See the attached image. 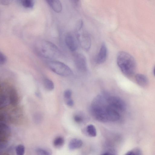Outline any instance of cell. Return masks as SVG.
<instances>
[{
  "mask_svg": "<svg viewBox=\"0 0 155 155\" xmlns=\"http://www.w3.org/2000/svg\"><path fill=\"white\" fill-rule=\"evenodd\" d=\"M153 74L155 76V66L154 67V69H153Z\"/></svg>",
  "mask_w": 155,
  "mask_h": 155,
  "instance_id": "836d02e7",
  "label": "cell"
},
{
  "mask_svg": "<svg viewBox=\"0 0 155 155\" xmlns=\"http://www.w3.org/2000/svg\"><path fill=\"white\" fill-rule=\"evenodd\" d=\"M83 25V22L81 20H80L77 23L76 25V32L80 31L82 28Z\"/></svg>",
  "mask_w": 155,
  "mask_h": 155,
  "instance_id": "484cf974",
  "label": "cell"
},
{
  "mask_svg": "<svg viewBox=\"0 0 155 155\" xmlns=\"http://www.w3.org/2000/svg\"><path fill=\"white\" fill-rule=\"evenodd\" d=\"M35 94H36V95L38 97H39L40 96V94L38 92H36Z\"/></svg>",
  "mask_w": 155,
  "mask_h": 155,
  "instance_id": "d6a6232c",
  "label": "cell"
},
{
  "mask_svg": "<svg viewBox=\"0 0 155 155\" xmlns=\"http://www.w3.org/2000/svg\"><path fill=\"white\" fill-rule=\"evenodd\" d=\"M19 1L22 6L27 8H32L35 4V1L32 0H21Z\"/></svg>",
  "mask_w": 155,
  "mask_h": 155,
  "instance_id": "ac0fdd59",
  "label": "cell"
},
{
  "mask_svg": "<svg viewBox=\"0 0 155 155\" xmlns=\"http://www.w3.org/2000/svg\"><path fill=\"white\" fill-rule=\"evenodd\" d=\"M74 119L75 122L79 123L81 122L83 120L82 117L78 115H76L74 116Z\"/></svg>",
  "mask_w": 155,
  "mask_h": 155,
  "instance_id": "d4e9b609",
  "label": "cell"
},
{
  "mask_svg": "<svg viewBox=\"0 0 155 155\" xmlns=\"http://www.w3.org/2000/svg\"><path fill=\"white\" fill-rule=\"evenodd\" d=\"M9 127L5 123L0 124V141H7V139L10 134Z\"/></svg>",
  "mask_w": 155,
  "mask_h": 155,
  "instance_id": "9c48e42d",
  "label": "cell"
},
{
  "mask_svg": "<svg viewBox=\"0 0 155 155\" xmlns=\"http://www.w3.org/2000/svg\"><path fill=\"white\" fill-rule=\"evenodd\" d=\"M76 36L82 48L85 51H88L91 46V40L90 37L84 33H78Z\"/></svg>",
  "mask_w": 155,
  "mask_h": 155,
  "instance_id": "52a82bcc",
  "label": "cell"
},
{
  "mask_svg": "<svg viewBox=\"0 0 155 155\" xmlns=\"http://www.w3.org/2000/svg\"><path fill=\"white\" fill-rule=\"evenodd\" d=\"M134 150L135 152V155H142V153L140 150L138 148L134 149Z\"/></svg>",
  "mask_w": 155,
  "mask_h": 155,
  "instance_id": "f1b7e54d",
  "label": "cell"
},
{
  "mask_svg": "<svg viewBox=\"0 0 155 155\" xmlns=\"http://www.w3.org/2000/svg\"><path fill=\"white\" fill-rule=\"evenodd\" d=\"M107 55V49L104 42H103L101 46L98 54L96 58V62L98 64L104 63L106 60Z\"/></svg>",
  "mask_w": 155,
  "mask_h": 155,
  "instance_id": "ba28073f",
  "label": "cell"
},
{
  "mask_svg": "<svg viewBox=\"0 0 155 155\" xmlns=\"http://www.w3.org/2000/svg\"><path fill=\"white\" fill-rule=\"evenodd\" d=\"M101 155H114L113 154L109 153H105L101 154Z\"/></svg>",
  "mask_w": 155,
  "mask_h": 155,
  "instance_id": "1f68e13d",
  "label": "cell"
},
{
  "mask_svg": "<svg viewBox=\"0 0 155 155\" xmlns=\"http://www.w3.org/2000/svg\"><path fill=\"white\" fill-rule=\"evenodd\" d=\"M35 153L37 155H51V152L50 150L42 148L36 149Z\"/></svg>",
  "mask_w": 155,
  "mask_h": 155,
  "instance_id": "d6986e66",
  "label": "cell"
},
{
  "mask_svg": "<svg viewBox=\"0 0 155 155\" xmlns=\"http://www.w3.org/2000/svg\"><path fill=\"white\" fill-rule=\"evenodd\" d=\"M42 119V117L41 114H36L33 117V120L34 122L37 123H40Z\"/></svg>",
  "mask_w": 155,
  "mask_h": 155,
  "instance_id": "603a6c76",
  "label": "cell"
},
{
  "mask_svg": "<svg viewBox=\"0 0 155 155\" xmlns=\"http://www.w3.org/2000/svg\"><path fill=\"white\" fill-rule=\"evenodd\" d=\"M11 1L8 0H2L0 1V3L2 5H7L10 4Z\"/></svg>",
  "mask_w": 155,
  "mask_h": 155,
  "instance_id": "83f0119b",
  "label": "cell"
},
{
  "mask_svg": "<svg viewBox=\"0 0 155 155\" xmlns=\"http://www.w3.org/2000/svg\"><path fill=\"white\" fill-rule=\"evenodd\" d=\"M35 50L39 56L49 59L59 57L61 53L58 48L49 41L42 40L37 42L35 46Z\"/></svg>",
  "mask_w": 155,
  "mask_h": 155,
  "instance_id": "6da1fadb",
  "label": "cell"
},
{
  "mask_svg": "<svg viewBox=\"0 0 155 155\" xmlns=\"http://www.w3.org/2000/svg\"><path fill=\"white\" fill-rule=\"evenodd\" d=\"M66 104L69 107H72L73 106L74 102L73 100L71 99L65 101Z\"/></svg>",
  "mask_w": 155,
  "mask_h": 155,
  "instance_id": "4316f807",
  "label": "cell"
},
{
  "mask_svg": "<svg viewBox=\"0 0 155 155\" xmlns=\"http://www.w3.org/2000/svg\"><path fill=\"white\" fill-rule=\"evenodd\" d=\"M107 112L108 121L114 122L119 120L120 118V116L119 112L108 105Z\"/></svg>",
  "mask_w": 155,
  "mask_h": 155,
  "instance_id": "30bf717a",
  "label": "cell"
},
{
  "mask_svg": "<svg viewBox=\"0 0 155 155\" xmlns=\"http://www.w3.org/2000/svg\"><path fill=\"white\" fill-rule=\"evenodd\" d=\"M64 143V139L61 136H58L54 140L53 144L56 148H59L62 147Z\"/></svg>",
  "mask_w": 155,
  "mask_h": 155,
  "instance_id": "2e32d148",
  "label": "cell"
},
{
  "mask_svg": "<svg viewBox=\"0 0 155 155\" xmlns=\"http://www.w3.org/2000/svg\"><path fill=\"white\" fill-rule=\"evenodd\" d=\"M82 144L83 142L81 140L77 138H73L70 141L68 147L70 150H74L81 147Z\"/></svg>",
  "mask_w": 155,
  "mask_h": 155,
  "instance_id": "5bb4252c",
  "label": "cell"
},
{
  "mask_svg": "<svg viewBox=\"0 0 155 155\" xmlns=\"http://www.w3.org/2000/svg\"><path fill=\"white\" fill-rule=\"evenodd\" d=\"M125 155H135V154L133 150L128 152Z\"/></svg>",
  "mask_w": 155,
  "mask_h": 155,
  "instance_id": "4dcf8cb0",
  "label": "cell"
},
{
  "mask_svg": "<svg viewBox=\"0 0 155 155\" xmlns=\"http://www.w3.org/2000/svg\"><path fill=\"white\" fill-rule=\"evenodd\" d=\"M7 61V58L5 55L1 52H0V64L3 65Z\"/></svg>",
  "mask_w": 155,
  "mask_h": 155,
  "instance_id": "cb8c5ba5",
  "label": "cell"
},
{
  "mask_svg": "<svg viewBox=\"0 0 155 155\" xmlns=\"http://www.w3.org/2000/svg\"><path fill=\"white\" fill-rule=\"evenodd\" d=\"M9 103L13 106L16 105L18 102V96L16 90L11 88L9 91L8 95Z\"/></svg>",
  "mask_w": 155,
  "mask_h": 155,
  "instance_id": "7c38bea8",
  "label": "cell"
},
{
  "mask_svg": "<svg viewBox=\"0 0 155 155\" xmlns=\"http://www.w3.org/2000/svg\"><path fill=\"white\" fill-rule=\"evenodd\" d=\"M135 80L137 84L143 87L147 86L149 83L148 78L143 74H137L135 76Z\"/></svg>",
  "mask_w": 155,
  "mask_h": 155,
  "instance_id": "4fadbf2b",
  "label": "cell"
},
{
  "mask_svg": "<svg viewBox=\"0 0 155 155\" xmlns=\"http://www.w3.org/2000/svg\"><path fill=\"white\" fill-rule=\"evenodd\" d=\"M0 103L1 107H3L7 106L9 103L8 97L4 94L1 95Z\"/></svg>",
  "mask_w": 155,
  "mask_h": 155,
  "instance_id": "ffe728a7",
  "label": "cell"
},
{
  "mask_svg": "<svg viewBox=\"0 0 155 155\" xmlns=\"http://www.w3.org/2000/svg\"><path fill=\"white\" fill-rule=\"evenodd\" d=\"M47 64L51 71L60 76L67 77L73 74L71 69L68 65L61 62L51 60L48 62Z\"/></svg>",
  "mask_w": 155,
  "mask_h": 155,
  "instance_id": "3957f363",
  "label": "cell"
},
{
  "mask_svg": "<svg viewBox=\"0 0 155 155\" xmlns=\"http://www.w3.org/2000/svg\"><path fill=\"white\" fill-rule=\"evenodd\" d=\"M43 84L45 88L48 91H52L54 88V85L53 82L48 78L44 79Z\"/></svg>",
  "mask_w": 155,
  "mask_h": 155,
  "instance_id": "9a60e30c",
  "label": "cell"
},
{
  "mask_svg": "<svg viewBox=\"0 0 155 155\" xmlns=\"http://www.w3.org/2000/svg\"><path fill=\"white\" fill-rule=\"evenodd\" d=\"M86 131L91 137H95L97 135V131L94 126L92 124L88 125L86 128Z\"/></svg>",
  "mask_w": 155,
  "mask_h": 155,
  "instance_id": "e0dca14e",
  "label": "cell"
},
{
  "mask_svg": "<svg viewBox=\"0 0 155 155\" xmlns=\"http://www.w3.org/2000/svg\"><path fill=\"white\" fill-rule=\"evenodd\" d=\"M65 41L66 45L71 51L73 52L77 50L78 41L76 35L68 33L65 36Z\"/></svg>",
  "mask_w": 155,
  "mask_h": 155,
  "instance_id": "8992f818",
  "label": "cell"
},
{
  "mask_svg": "<svg viewBox=\"0 0 155 155\" xmlns=\"http://www.w3.org/2000/svg\"><path fill=\"white\" fill-rule=\"evenodd\" d=\"M46 2L51 8L55 12L59 13L62 10L61 2L58 0H48Z\"/></svg>",
  "mask_w": 155,
  "mask_h": 155,
  "instance_id": "8fae6325",
  "label": "cell"
},
{
  "mask_svg": "<svg viewBox=\"0 0 155 155\" xmlns=\"http://www.w3.org/2000/svg\"><path fill=\"white\" fill-rule=\"evenodd\" d=\"M72 91L69 89H67L64 91V97L65 101L71 99Z\"/></svg>",
  "mask_w": 155,
  "mask_h": 155,
  "instance_id": "7402d4cb",
  "label": "cell"
},
{
  "mask_svg": "<svg viewBox=\"0 0 155 155\" xmlns=\"http://www.w3.org/2000/svg\"><path fill=\"white\" fill-rule=\"evenodd\" d=\"M117 64L122 72L127 76L130 77L134 74L136 63L133 57L128 53L120 51L118 54Z\"/></svg>",
  "mask_w": 155,
  "mask_h": 155,
  "instance_id": "7a4b0ae2",
  "label": "cell"
},
{
  "mask_svg": "<svg viewBox=\"0 0 155 155\" xmlns=\"http://www.w3.org/2000/svg\"><path fill=\"white\" fill-rule=\"evenodd\" d=\"M72 2L73 5L76 8H77V7L79 6L80 4L79 1L75 0L72 1Z\"/></svg>",
  "mask_w": 155,
  "mask_h": 155,
  "instance_id": "f546056e",
  "label": "cell"
},
{
  "mask_svg": "<svg viewBox=\"0 0 155 155\" xmlns=\"http://www.w3.org/2000/svg\"><path fill=\"white\" fill-rule=\"evenodd\" d=\"M107 101L110 107L119 112H123L126 108L124 101L120 97L116 96H107Z\"/></svg>",
  "mask_w": 155,
  "mask_h": 155,
  "instance_id": "277c9868",
  "label": "cell"
},
{
  "mask_svg": "<svg viewBox=\"0 0 155 155\" xmlns=\"http://www.w3.org/2000/svg\"><path fill=\"white\" fill-rule=\"evenodd\" d=\"M74 61L76 68L79 71H85L87 69L85 57L82 54L77 53L74 55Z\"/></svg>",
  "mask_w": 155,
  "mask_h": 155,
  "instance_id": "5b68a950",
  "label": "cell"
},
{
  "mask_svg": "<svg viewBox=\"0 0 155 155\" xmlns=\"http://www.w3.org/2000/svg\"><path fill=\"white\" fill-rule=\"evenodd\" d=\"M16 155H24L25 152V147L22 144H19L15 148Z\"/></svg>",
  "mask_w": 155,
  "mask_h": 155,
  "instance_id": "44dd1931",
  "label": "cell"
}]
</instances>
